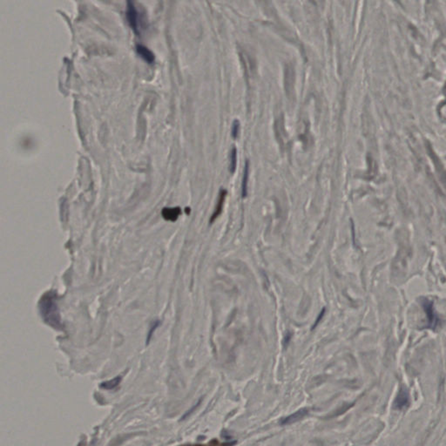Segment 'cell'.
<instances>
[{"instance_id":"6da1fadb","label":"cell","mask_w":446,"mask_h":446,"mask_svg":"<svg viewBox=\"0 0 446 446\" xmlns=\"http://www.w3.org/2000/svg\"><path fill=\"white\" fill-rule=\"evenodd\" d=\"M275 133H276L277 142L281 148L286 149L289 147L290 139H289L287 130L285 128L284 117L282 115L277 118L275 122Z\"/></svg>"},{"instance_id":"7a4b0ae2","label":"cell","mask_w":446,"mask_h":446,"mask_svg":"<svg viewBox=\"0 0 446 446\" xmlns=\"http://www.w3.org/2000/svg\"><path fill=\"white\" fill-rule=\"evenodd\" d=\"M126 15H127V20H128V24H129V26L131 27L132 30L134 31L135 34L139 36V14L134 2H132V1H128L127 2Z\"/></svg>"},{"instance_id":"3957f363","label":"cell","mask_w":446,"mask_h":446,"mask_svg":"<svg viewBox=\"0 0 446 446\" xmlns=\"http://www.w3.org/2000/svg\"><path fill=\"white\" fill-rule=\"evenodd\" d=\"M285 91L288 96L291 98L295 90V70L291 64L285 67Z\"/></svg>"},{"instance_id":"277c9868","label":"cell","mask_w":446,"mask_h":446,"mask_svg":"<svg viewBox=\"0 0 446 446\" xmlns=\"http://www.w3.org/2000/svg\"><path fill=\"white\" fill-rule=\"evenodd\" d=\"M227 191L224 190V189H222L221 192L219 193V197H218V200H217V203H216V209L213 211V213H212V216L210 217V223H213L215 221H216L218 217H219L220 215L222 213V209H223V206H224L225 201H226V197H227Z\"/></svg>"},{"instance_id":"5b68a950","label":"cell","mask_w":446,"mask_h":446,"mask_svg":"<svg viewBox=\"0 0 446 446\" xmlns=\"http://www.w3.org/2000/svg\"><path fill=\"white\" fill-rule=\"evenodd\" d=\"M409 404V393L404 388H401L397 398H396L395 402H394V407L396 409H402L408 406Z\"/></svg>"},{"instance_id":"8992f818","label":"cell","mask_w":446,"mask_h":446,"mask_svg":"<svg viewBox=\"0 0 446 446\" xmlns=\"http://www.w3.org/2000/svg\"><path fill=\"white\" fill-rule=\"evenodd\" d=\"M162 217L168 222H176L182 215V209L178 208H165L162 211Z\"/></svg>"},{"instance_id":"52a82bcc","label":"cell","mask_w":446,"mask_h":446,"mask_svg":"<svg viewBox=\"0 0 446 446\" xmlns=\"http://www.w3.org/2000/svg\"><path fill=\"white\" fill-rule=\"evenodd\" d=\"M308 414H309V409H299V411L295 412V413L292 414V415L289 416L287 418H283V419L281 420V424L285 425V424H290V423H296L297 421L302 419L304 417H306Z\"/></svg>"},{"instance_id":"ba28073f","label":"cell","mask_w":446,"mask_h":446,"mask_svg":"<svg viewBox=\"0 0 446 446\" xmlns=\"http://www.w3.org/2000/svg\"><path fill=\"white\" fill-rule=\"evenodd\" d=\"M137 53L139 54L141 59L145 60L146 62L148 64H153L155 60V56L149 49L147 48L146 46L142 45H137L136 46Z\"/></svg>"},{"instance_id":"9c48e42d","label":"cell","mask_w":446,"mask_h":446,"mask_svg":"<svg viewBox=\"0 0 446 446\" xmlns=\"http://www.w3.org/2000/svg\"><path fill=\"white\" fill-rule=\"evenodd\" d=\"M248 171H249V165H248V162H246V165H245L244 172H243V178H242V194L243 198L247 197V182H248Z\"/></svg>"},{"instance_id":"30bf717a","label":"cell","mask_w":446,"mask_h":446,"mask_svg":"<svg viewBox=\"0 0 446 446\" xmlns=\"http://www.w3.org/2000/svg\"><path fill=\"white\" fill-rule=\"evenodd\" d=\"M121 382V377L118 376L115 378H113L112 380L106 381L101 384L100 387L105 389H114L116 388Z\"/></svg>"},{"instance_id":"8fae6325","label":"cell","mask_w":446,"mask_h":446,"mask_svg":"<svg viewBox=\"0 0 446 446\" xmlns=\"http://www.w3.org/2000/svg\"><path fill=\"white\" fill-rule=\"evenodd\" d=\"M424 310L427 312V315H428V318L430 319V324L432 326H434V325H437L436 324V315H434V311L432 310V302H428V301H424Z\"/></svg>"},{"instance_id":"7c38bea8","label":"cell","mask_w":446,"mask_h":446,"mask_svg":"<svg viewBox=\"0 0 446 446\" xmlns=\"http://www.w3.org/2000/svg\"><path fill=\"white\" fill-rule=\"evenodd\" d=\"M229 170L231 173H234L236 172V166H237V149L236 147H234L231 150L230 157H229Z\"/></svg>"},{"instance_id":"4fadbf2b","label":"cell","mask_w":446,"mask_h":446,"mask_svg":"<svg viewBox=\"0 0 446 446\" xmlns=\"http://www.w3.org/2000/svg\"><path fill=\"white\" fill-rule=\"evenodd\" d=\"M159 325H160V322L159 320H156V321H154L153 324H151L150 330L148 331V337H147V344H149V342L152 339V336L154 335V330H156Z\"/></svg>"},{"instance_id":"5bb4252c","label":"cell","mask_w":446,"mask_h":446,"mask_svg":"<svg viewBox=\"0 0 446 446\" xmlns=\"http://www.w3.org/2000/svg\"><path fill=\"white\" fill-rule=\"evenodd\" d=\"M239 132H240V122L239 120L236 119L232 124V128H231V134L234 139H236L238 137Z\"/></svg>"},{"instance_id":"9a60e30c","label":"cell","mask_w":446,"mask_h":446,"mask_svg":"<svg viewBox=\"0 0 446 446\" xmlns=\"http://www.w3.org/2000/svg\"><path fill=\"white\" fill-rule=\"evenodd\" d=\"M182 446H192V445H182Z\"/></svg>"}]
</instances>
